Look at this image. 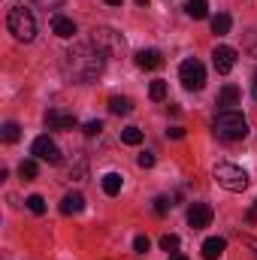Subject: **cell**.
Returning <instances> with one entry per match:
<instances>
[{
  "label": "cell",
  "instance_id": "obj_33",
  "mask_svg": "<svg viewBox=\"0 0 257 260\" xmlns=\"http://www.w3.org/2000/svg\"><path fill=\"white\" fill-rule=\"evenodd\" d=\"M248 221H251V224H254V221H257V203H254V206H251V212H248Z\"/></svg>",
  "mask_w": 257,
  "mask_h": 260
},
{
  "label": "cell",
  "instance_id": "obj_8",
  "mask_svg": "<svg viewBox=\"0 0 257 260\" xmlns=\"http://www.w3.org/2000/svg\"><path fill=\"white\" fill-rule=\"evenodd\" d=\"M212 64H215V70H218L221 76H227V73L236 67V49H230V46H215Z\"/></svg>",
  "mask_w": 257,
  "mask_h": 260
},
{
  "label": "cell",
  "instance_id": "obj_4",
  "mask_svg": "<svg viewBox=\"0 0 257 260\" xmlns=\"http://www.w3.org/2000/svg\"><path fill=\"white\" fill-rule=\"evenodd\" d=\"M212 176H215V182H218L224 191H230V194H239V191L248 188V173H245L242 167H236V164H218Z\"/></svg>",
  "mask_w": 257,
  "mask_h": 260
},
{
  "label": "cell",
  "instance_id": "obj_12",
  "mask_svg": "<svg viewBox=\"0 0 257 260\" xmlns=\"http://www.w3.org/2000/svg\"><path fill=\"white\" fill-rule=\"evenodd\" d=\"M160 64H164V58H160L157 49H139V52H136V67H142V70H157Z\"/></svg>",
  "mask_w": 257,
  "mask_h": 260
},
{
  "label": "cell",
  "instance_id": "obj_22",
  "mask_svg": "<svg viewBox=\"0 0 257 260\" xmlns=\"http://www.w3.org/2000/svg\"><path fill=\"white\" fill-rule=\"evenodd\" d=\"M18 176H21L24 182L37 179V160H21V164H18Z\"/></svg>",
  "mask_w": 257,
  "mask_h": 260
},
{
  "label": "cell",
  "instance_id": "obj_14",
  "mask_svg": "<svg viewBox=\"0 0 257 260\" xmlns=\"http://www.w3.org/2000/svg\"><path fill=\"white\" fill-rule=\"evenodd\" d=\"M85 209V197L82 194H67L64 200H61V212L64 215H79Z\"/></svg>",
  "mask_w": 257,
  "mask_h": 260
},
{
  "label": "cell",
  "instance_id": "obj_27",
  "mask_svg": "<svg viewBox=\"0 0 257 260\" xmlns=\"http://www.w3.org/2000/svg\"><path fill=\"white\" fill-rule=\"evenodd\" d=\"M136 164H139L142 170H148V167H154V154H151V151H142V154L136 157Z\"/></svg>",
  "mask_w": 257,
  "mask_h": 260
},
{
  "label": "cell",
  "instance_id": "obj_3",
  "mask_svg": "<svg viewBox=\"0 0 257 260\" xmlns=\"http://www.w3.org/2000/svg\"><path fill=\"white\" fill-rule=\"evenodd\" d=\"M6 27H9V34H12L18 43H30V40L37 37V18H34V12L24 9V6H12V9H9Z\"/></svg>",
  "mask_w": 257,
  "mask_h": 260
},
{
  "label": "cell",
  "instance_id": "obj_21",
  "mask_svg": "<svg viewBox=\"0 0 257 260\" xmlns=\"http://www.w3.org/2000/svg\"><path fill=\"white\" fill-rule=\"evenodd\" d=\"M148 97H151V100H164V97H167V82H164V79H154V82L148 85Z\"/></svg>",
  "mask_w": 257,
  "mask_h": 260
},
{
  "label": "cell",
  "instance_id": "obj_35",
  "mask_svg": "<svg viewBox=\"0 0 257 260\" xmlns=\"http://www.w3.org/2000/svg\"><path fill=\"white\" fill-rule=\"evenodd\" d=\"M106 3H109V6H121L124 0H106Z\"/></svg>",
  "mask_w": 257,
  "mask_h": 260
},
{
  "label": "cell",
  "instance_id": "obj_34",
  "mask_svg": "<svg viewBox=\"0 0 257 260\" xmlns=\"http://www.w3.org/2000/svg\"><path fill=\"white\" fill-rule=\"evenodd\" d=\"M251 94H254V100H257V73H254V79H251Z\"/></svg>",
  "mask_w": 257,
  "mask_h": 260
},
{
  "label": "cell",
  "instance_id": "obj_23",
  "mask_svg": "<svg viewBox=\"0 0 257 260\" xmlns=\"http://www.w3.org/2000/svg\"><path fill=\"white\" fill-rule=\"evenodd\" d=\"M18 136H21V127H18L15 121H6V124H3V142L12 145V142H18Z\"/></svg>",
  "mask_w": 257,
  "mask_h": 260
},
{
  "label": "cell",
  "instance_id": "obj_32",
  "mask_svg": "<svg viewBox=\"0 0 257 260\" xmlns=\"http://www.w3.org/2000/svg\"><path fill=\"white\" fill-rule=\"evenodd\" d=\"M245 245L254 251V260H257V239H254V236H245Z\"/></svg>",
  "mask_w": 257,
  "mask_h": 260
},
{
  "label": "cell",
  "instance_id": "obj_19",
  "mask_svg": "<svg viewBox=\"0 0 257 260\" xmlns=\"http://www.w3.org/2000/svg\"><path fill=\"white\" fill-rule=\"evenodd\" d=\"M185 12H188L191 18H206V15H209V3H206V0H188V3H185Z\"/></svg>",
  "mask_w": 257,
  "mask_h": 260
},
{
  "label": "cell",
  "instance_id": "obj_9",
  "mask_svg": "<svg viewBox=\"0 0 257 260\" xmlns=\"http://www.w3.org/2000/svg\"><path fill=\"white\" fill-rule=\"evenodd\" d=\"M188 224H191L194 230L209 227L212 224V206L209 203H194L191 209H188Z\"/></svg>",
  "mask_w": 257,
  "mask_h": 260
},
{
  "label": "cell",
  "instance_id": "obj_6",
  "mask_svg": "<svg viewBox=\"0 0 257 260\" xmlns=\"http://www.w3.org/2000/svg\"><path fill=\"white\" fill-rule=\"evenodd\" d=\"M30 154L37 160H46V164H61V148L52 136H37L30 145Z\"/></svg>",
  "mask_w": 257,
  "mask_h": 260
},
{
  "label": "cell",
  "instance_id": "obj_11",
  "mask_svg": "<svg viewBox=\"0 0 257 260\" xmlns=\"http://www.w3.org/2000/svg\"><path fill=\"white\" fill-rule=\"evenodd\" d=\"M52 30H55L61 40H70V37L76 34V21L67 18V15H61V12H55V15H52Z\"/></svg>",
  "mask_w": 257,
  "mask_h": 260
},
{
  "label": "cell",
  "instance_id": "obj_18",
  "mask_svg": "<svg viewBox=\"0 0 257 260\" xmlns=\"http://www.w3.org/2000/svg\"><path fill=\"white\" fill-rule=\"evenodd\" d=\"M230 24H233V18H230L227 12H218V15H212V34L224 37V34H230Z\"/></svg>",
  "mask_w": 257,
  "mask_h": 260
},
{
  "label": "cell",
  "instance_id": "obj_25",
  "mask_svg": "<svg viewBox=\"0 0 257 260\" xmlns=\"http://www.w3.org/2000/svg\"><path fill=\"white\" fill-rule=\"evenodd\" d=\"M160 248H164V251H176V248H179V236H173V233L160 236Z\"/></svg>",
  "mask_w": 257,
  "mask_h": 260
},
{
  "label": "cell",
  "instance_id": "obj_15",
  "mask_svg": "<svg viewBox=\"0 0 257 260\" xmlns=\"http://www.w3.org/2000/svg\"><path fill=\"white\" fill-rule=\"evenodd\" d=\"M236 103H239V88H236V85H224L221 94H218V106H221V109H230V106H236Z\"/></svg>",
  "mask_w": 257,
  "mask_h": 260
},
{
  "label": "cell",
  "instance_id": "obj_10",
  "mask_svg": "<svg viewBox=\"0 0 257 260\" xmlns=\"http://www.w3.org/2000/svg\"><path fill=\"white\" fill-rule=\"evenodd\" d=\"M46 124H49V130H70V127H76V115L49 109V112H46Z\"/></svg>",
  "mask_w": 257,
  "mask_h": 260
},
{
  "label": "cell",
  "instance_id": "obj_29",
  "mask_svg": "<svg viewBox=\"0 0 257 260\" xmlns=\"http://www.w3.org/2000/svg\"><path fill=\"white\" fill-rule=\"evenodd\" d=\"M100 130H103V121H88L85 124V136H100Z\"/></svg>",
  "mask_w": 257,
  "mask_h": 260
},
{
  "label": "cell",
  "instance_id": "obj_5",
  "mask_svg": "<svg viewBox=\"0 0 257 260\" xmlns=\"http://www.w3.org/2000/svg\"><path fill=\"white\" fill-rule=\"evenodd\" d=\"M179 79H182V85L188 91H203V85H206V67L200 64L197 58H188L179 67Z\"/></svg>",
  "mask_w": 257,
  "mask_h": 260
},
{
  "label": "cell",
  "instance_id": "obj_24",
  "mask_svg": "<svg viewBox=\"0 0 257 260\" xmlns=\"http://www.w3.org/2000/svg\"><path fill=\"white\" fill-rule=\"evenodd\" d=\"M27 209H30L34 215H43V212H46V200L40 194H30L27 197Z\"/></svg>",
  "mask_w": 257,
  "mask_h": 260
},
{
  "label": "cell",
  "instance_id": "obj_13",
  "mask_svg": "<svg viewBox=\"0 0 257 260\" xmlns=\"http://www.w3.org/2000/svg\"><path fill=\"white\" fill-rule=\"evenodd\" d=\"M224 248H227V242H224L221 236H209V239L203 242V248H200V251H203V257H206V260H218L221 254H224Z\"/></svg>",
  "mask_w": 257,
  "mask_h": 260
},
{
  "label": "cell",
  "instance_id": "obj_17",
  "mask_svg": "<svg viewBox=\"0 0 257 260\" xmlns=\"http://www.w3.org/2000/svg\"><path fill=\"white\" fill-rule=\"evenodd\" d=\"M109 112L112 115H130L133 112V100L130 97H109Z\"/></svg>",
  "mask_w": 257,
  "mask_h": 260
},
{
  "label": "cell",
  "instance_id": "obj_2",
  "mask_svg": "<svg viewBox=\"0 0 257 260\" xmlns=\"http://www.w3.org/2000/svg\"><path fill=\"white\" fill-rule=\"evenodd\" d=\"M212 133H215L218 139H224V142H239V139L248 136V121H245V115L236 112V109H221V112L212 118Z\"/></svg>",
  "mask_w": 257,
  "mask_h": 260
},
{
  "label": "cell",
  "instance_id": "obj_1",
  "mask_svg": "<svg viewBox=\"0 0 257 260\" xmlns=\"http://www.w3.org/2000/svg\"><path fill=\"white\" fill-rule=\"evenodd\" d=\"M106 67V52L94 43H79L64 55V73L73 82H94Z\"/></svg>",
  "mask_w": 257,
  "mask_h": 260
},
{
  "label": "cell",
  "instance_id": "obj_31",
  "mask_svg": "<svg viewBox=\"0 0 257 260\" xmlns=\"http://www.w3.org/2000/svg\"><path fill=\"white\" fill-rule=\"evenodd\" d=\"M167 136H170V139H182V136H185V127H170Z\"/></svg>",
  "mask_w": 257,
  "mask_h": 260
},
{
  "label": "cell",
  "instance_id": "obj_16",
  "mask_svg": "<svg viewBox=\"0 0 257 260\" xmlns=\"http://www.w3.org/2000/svg\"><path fill=\"white\" fill-rule=\"evenodd\" d=\"M121 185H124V176H121V173H106V176H103V191L109 197L121 194Z\"/></svg>",
  "mask_w": 257,
  "mask_h": 260
},
{
  "label": "cell",
  "instance_id": "obj_36",
  "mask_svg": "<svg viewBox=\"0 0 257 260\" xmlns=\"http://www.w3.org/2000/svg\"><path fill=\"white\" fill-rule=\"evenodd\" d=\"M170 260H188V257H185V254H173Z\"/></svg>",
  "mask_w": 257,
  "mask_h": 260
},
{
  "label": "cell",
  "instance_id": "obj_7",
  "mask_svg": "<svg viewBox=\"0 0 257 260\" xmlns=\"http://www.w3.org/2000/svg\"><path fill=\"white\" fill-rule=\"evenodd\" d=\"M91 43H94V46H100L106 55H115V52L124 46L121 34H115V30H109V27H97V30L91 34Z\"/></svg>",
  "mask_w": 257,
  "mask_h": 260
},
{
  "label": "cell",
  "instance_id": "obj_20",
  "mask_svg": "<svg viewBox=\"0 0 257 260\" xmlns=\"http://www.w3.org/2000/svg\"><path fill=\"white\" fill-rule=\"evenodd\" d=\"M121 142H124V145H139V142H142V130L139 127H124L121 130Z\"/></svg>",
  "mask_w": 257,
  "mask_h": 260
},
{
  "label": "cell",
  "instance_id": "obj_26",
  "mask_svg": "<svg viewBox=\"0 0 257 260\" xmlns=\"http://www.w3.org/2000/svg\"><path fill=\"white\" fill-rule=\"evenodd\" d=\"M170 206H173V203H170V197H154V212H157V215H167V212H170Z\"/></svg>",
  "mask_w": 257,
  "mask_h": 260
},
{
  "label": "cell",
  "instance_id": "obj_30",
  "mask_svg": "<svg viewBox=\"0 0 257 260\" xmlns=\"http://www.w3.org/2000/svg\"><path fill=\"white\" fill-rule=\"evenodd\" d=\"M37 6H43V9H61L64 6V0H34Z\"/></svg>",
  "mask_w": 257,
  "mask_h": 260
},
{
  "label": "cell",
  "instance_id": "obj_37",
  "mask_svg": "<svg viewBox=\"0 0 257 260\" xmlns=\"http://www.w3.org/2000/svg\"><path fill=\"white\" fill-rule=\"evenodd\" d=\"M136 3H139V6H148V0H136Z\"/></svg>",
  "mask_w": 257,
  "mask_h": 260
},
{
  "label": "cell",
  "instance_id": "obj_28",
  "mask_svg": "<svg viewBox=\"0 0 257 260\" xmlns=\"http://www.w3.org/2000/svg\"><path fill=\"white\" fill-rule=\"evenodd\" d=\"M133 248H136L139 254H145V251L151 248V242H148V236H136V239H133Z\"/></svg>",
  "mask_w": 257,
  "mask_h": 260
}]
</instances>
